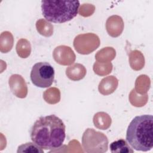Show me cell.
<instances>
[{
    "mask_svg": "<svg viewBox=\"0 0 153 153\" xmlns=\"http://www.w3.org/2000/svg\"><path fill=\"white\" fill-rule=\"evenodd\" d=\"M32 141L43 149L51 150L60 148L66 137L65 125L55 115L39 117L30 130Z\"/></svg>",
    "mask_w": 153,
    "mask_h": 153,
    "instance_id": "obj_1",
    "label": "cell"
},
{
    "mask_svg": "<svg viewBox=\"0 0 153 153\" xmlns=\"http://www.w3.org/2000/svg\"><path fill=\"white\" fill-rule=\"evenodd\" d=\"M126 139L134 150L150 151L153 147V117L151 115L135 117L128 126Z\"/></svg>",
    "mask_w": 153,
    "mask_h": 153,
    "instance_id": "obj_2",
    "label": "cell"
},
{
    "mask_svg": "<svg viewBox=\"0 0 153 153\" xmlns=\"http://www.w3.org/2000/svg\"><path fill=\"white\" fill-rule=\"evenodd\" d=\"M79 1H42L41 10L44 18L54 23H63L76 16Z\"/></svg>",
    "mask_w": 153,
    "mask_h": 153,
    "instance_id": "obj_3",
    "label": "cell"
},
{
    "mask_svg": "<svg viewBox=\"0 0 153 153\" xmlns=\"http://www.w3.org/2000/svg\"><path fill=\"white\" fill-rule=\"evenodd\" d=\"M30 78L35 86L40 88L49 87L54 79V69L48 62H38L33 66Z\"/></svg>",
    "mask_w": 153,
    "mask_h": 153,
    "instance_id": "obj_4",
    "label": "cell"
},
{
    "mask_svg": "<svg viewBox=\"0 0 153 153\" xmlns=\"http://www.w3.org/2000/svg\"><path fill=\"white\" fill-rule=\"evenodd\" d=\"M109 148L112 153H133L134 152L127 141L122 139L112 142L110 144Z\"/></svg>",
    "mask_w": 153,
    "mask_h": 153,
    "instance_id": "obj_5",
    "label": "cell"
},
{
    "mask_svg": "<svg viewBox=\"0 0 153 153\" xmlns=\"http://www.w3.org/2000/svg\"><path fill=\"white\" fill-rule=\"evenodd\" d=\"M17 152H40L43 153L44 150L34 142H27L20 145Z\"/></svg>",
    "mask_w": 153,
    "mask_h": 153,
    "instance_id": "obj_6",
    "label": "cell"
}]
</instances>
